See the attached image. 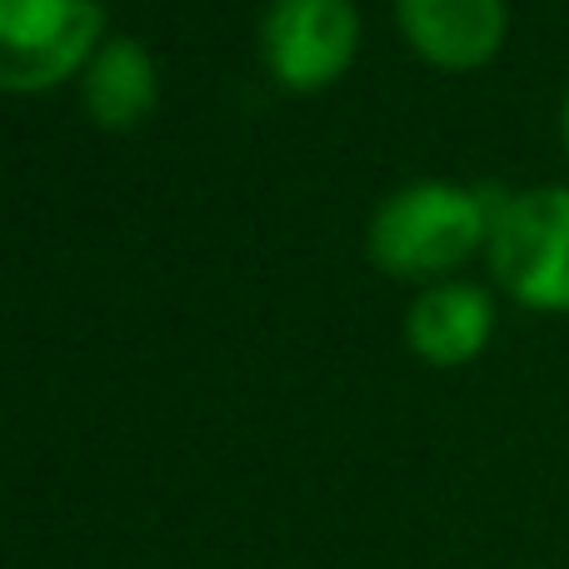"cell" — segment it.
<instances>
[{"label": "cell", "mask_w": 569, "mask_h": 569, "mask_svg": "<svg viewBox=\"0 0 569 569\" xmlns=\"http://www.w3.org/2000/svg\"><path fill=\"white\" fill-rule=\"evenodd\" d=\"M495 206L455 180H410L380 200L370 220V256L400 280H430L455 270L490 240Z\"/></svg>", "instance_id": "obj_1"}, {"label": "cell", "mask_w": 569, "mask_h": 569, "mask_svg": "<svg viewBox=\"0 0 569 569\" xmlns=\"http://www.w3.org/2000/svg\"><path fill=\"white\" fill-rule=\"evenodd\" d=\"M485 250L495 280L520 305L569 315V186H535L500 200Z\"/></svg>", "instance_id": "obj_2"}, {"label": "cell", "mask_w": 569, "mask_h": 569, "mask_svg": "<svg viewBox=\"0 0 569 569\" xmlns=\"http://www.w3.org/2000/svg\"><path fill=\"white\" fill-rule=\"evenodd\" d=\"M106 10L96 0H0V90H50L90 66Z\"/></svg>", "instance_id": "obj_3"}, {"label": "cell", "mask_w": 569, "mask_h": 569, "mask_svg": "<svg viewBox=\"0 0 569 569\" xmlns=\"http://www.w3.org/2000/svg\"><path fill=\"white\" fill-rule=\"evenodd\" d=\"M360 46L355 0H270L260 20V56L290 90H320L350 66Z\"/></svg>", "instance_id": "obj_4"}, {"label": "cell", "mask_w": 569, "mask_h": 569, "mask_svg": "<svg viewBox=\"0 0 569 569\" xmlns=\"http://www.w3.org/2000/svg\"><path fill=\"white\" fill-rule=\"evenodd\" d=\"M400 30L430 66L480 70L510 30L505 0H395Z\"/></svg>", "instance_id": "obj_5"}, {"label": "cell", "mask_w": 569, "mask_h": 569, "mask_svg": "<svg viewBox=\"0 0 569 569\" xmlns=\"http://www.w3.org/2000/svg\"><path fill=\"white\" fill-rule=\"evenodd\" d=\"M490 330H495V305L470 280L430 284V290L415 295L410 315H405L410 350L430 365H470L490 345Z\"/></svg>", "instance_id": "obj_6"}, {"label": "cell", "mask_w": 569, "mask_h": 569, "mask_svg": "<svg viewBox=\"0 0 569 569\" xmlns=\"http://www.w3.org/2000/svg\"><path fill=\"white\" fill-rule=\"evenodd\" d=\"M150 106H156V60L126 36L106 40L86 66V110L96 126H136Z\"/></svg>", "instance_id": "obj_7"}, {"label": "cell", "mask_w": 569, "mask_h": 569, "mask_svg": "<svg viewBox=\"0 0 569 569\" xmlns=\"http://www.w3.org/2000/svg\"><path fill=\"white\" fill-rule=\"evenodd\" d=\"M560 136H565V150H569V90H565V106H560Z\"/></svg>", "instance_id": "obj_8"}]
</instances>
